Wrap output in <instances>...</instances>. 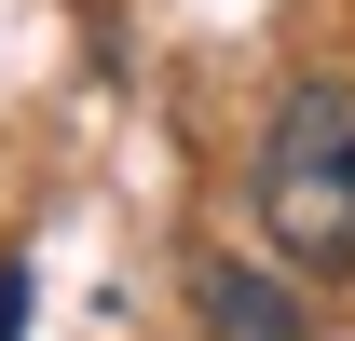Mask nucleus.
<instances>
[{
  "mask_svg": "<svg viewBox=\"0 0 355 341\" xmlns=\"http://www.w3.org/2000/svg\"><path fill=\"white\" fill-rule=\"evenodd\" d=\"M260 232L301 273H355V82H301L260 137Z\"/></svg>",
  "mask_w": 355,
  "mask_h": 341,
  "instance_id": "f257e3e1",
  "label": "nucleus"
},
{
  "mask_svg": "<svg viewBox=\"0 0 355 341\" xmlns=\"http://www.w3.org/2000/svg\"><path fill=\"white\" fill-rule=\"evenodd\" d=\"M191 328L205 341H314L301 287H287L273 259H191Z\"/></svg>",
  "mask_w": 355,
  "mask_h": 341,
  "instance_id": "f03ea898",
  "label": "nucleus"
},
{
  "mask_svg": "<svg viewBox=\"0 0 355 341\" xmlns=\"http://www.w3.org/2000/svg\"><path fill=\"white\" fill-rule=\"evenodd\" d=\"M0 341H28V273H0Z\"/></svg>",
  "mask_w": 355,
  "mask_h": 341,
  "instance_id": "7ed1b4c3",
  "label": "nucleus"
}]
</instances>
